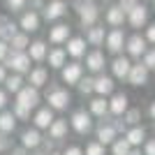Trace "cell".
<instances>
[{"instance_id": "f6af8a7d", "label": "cell", "mask_w": 155, "mask_h": 155, "mask_svg": "<svg viewBox=\"0 0 155 155\" xmlns=\"http://www.w3.org/2000/svg\"><path fill=\"white\" fill-rule=\"evenodd\" d=\"M7 146H9V139H7V134H5V132H0V153H2V150H5Z\"/></svg>"}, {"instance_id": "6da1fadb", "label": "cell", "mask_w": 155, "mask_h": 155, "mask_svg": "<svg viewBox=\"0 0 155 155\" xmlns=\"http://www.w3.org/2000/svg\"><path fill=\"white\" fill-rule=\"evenodd\" d=\"M77 12H79V21H81L84 28L95 26L97 16H100V9H97V5L93 2V0H81V2L77 5Z\"/></svg>"}, {"instance_id": "e575fe53", "label": "cell", "mask_w": 155, "mask_h": 155, "mask_svg": "<svg viewBox=\"0 0 155 155\" xmlns=\"http://www.w3.org/2000/svg\"><path fill=\"white\" fill-rule=\"evenodd\" d=\"M79 91L84 93V95H88V93L95 91V79L86 77V79H79Z\"/></svg>"}, {"instance_id": "4316f807", "label": "cell", "mask_w": 155, "mask_h": 155, "mask_svg": "<svg viewBox=\"0 0 155 155\" xmlns=\"http://www.w3.org/2000/svg\"><path fill=\"white\" fill-rule=\"evenodd\" d=\"M107 111H109V102H107V100H104L102 95H100V97H95V100L91 102V114H93V116L104 118V116H107Z\"/></svg>"}, {"instance_id": "7bdbcfd3", "label": "cell", "mask_w": 155, "mask_h": 155, "mask_svg": "<svg viewBox=\"0 0 155 155\" xmlns=\"http://www.w3.org/2000/svg\"><path fill=\"white\" fill-rule=\"evenodd\" d=\"M7 53H9V44L0 39V60H5V58H7Z\"/></svg>"}, {"instance_id": "ab89813d", "label": "cell", "mask_w": 155, "mask_h": 155, "mask_svg": "<svg viewBox=\"0 0 155 155\" xmlns=\"http://www.w3.org/2000/svg\"><path fill=\"white\" fill-rule=\"evenodd\" d=\"M137 5H139L137 0H118V7H120V9H123L125 14H127V12H132V9H134Z\"/></svg>"}, {"instance_id": "d6986e66", "label": "cell", "mask_w": 155, "mask_h": 155, "mask_svg": "<svg viewBox=\"0 0 155 155\" xmlns=\"http://www.w3.org/2000/svg\"><path fill=\"white\" fill-rule=\"evenodd\" d=\"M67 53L72 58H81L86 53V39L84 37H72L67 39Z\"/></svg>"}, {"instance_id": "44dd1931", "label": "cell", "mask_w": 155, "mask_h": 155, "mask_svg": "<svg viewBox=\"0 0 155 155\" xmlns=\"http://www.w3.org/2000/svg\"><path fill=\"white\" fill-rule=\"evenodd\" d=\"M86 67L91 72H100L104 67V53L102 51H91L86 56Z\"/></svg>"}, {"instance_id": "bcb514c9", "label": "cell", "mask_w": 155, "mask_h": 155, "mask_svg": "<svg viewBox=\"0 0 155 155\" xmlns=\"http://www.w3.org/2000/svg\"><path fill=\"white\" fill-rule=\"evenodd\" d=\"M63 155H84V150L79 148V146H70V148L65 150V153H63Z\"/></svg>"}, {"instance_id": "7a4b0ae2", "label": "cell", "mask_w": 155, "mask_h": 155, "mask_svg": "<svg viewBox=\"0 0 155 155\" xmlns=\"http://www.w3.org/2000/svg\"><path fill=\"white\" fill-rule=\"evenodd\" d=\"M46 102H49V107L56 111H63L67 104L72 102V97L67 91H63V88H51L49 91V95H46Z\"/></svg>"}, {"instance_id": "7402d4cb", "label": "cell", "mask_w": 155, "mask_h": 155, "mask_svg": "<svg viewBox=\"0 0 155 155\" xmlns=\"http://www.w3.org/2000/svg\"><path fill=\"white\" fill-rule=\"evenodd\" d=\"M95 93H97V95H102V97L111 95V93H114V79H111V77L95 79Z\"/></svg>"}, {"instance_id": "d4e9b609", "label": "cell", "mask_w": 155, "mask_h": 155, "mask_svg": "<svg viewBox=\"0 0 155 155\" xmlns=\"http://www.w3.org/2000/svg\"><path fill=\"white\" fill-rule=\"evenodd\" d=\"M65 134H67V123H65V120H56V118H53V123L49 125V137H51L53 141H58V139H63Z\"/></svg>"}, {"instance_id": "ee69618b", "label": "cell", "mask_w": 155, "mask_h": 155, "mask_svg": "<svg viewBox=\"0 0 155 155\" xmlns=\"http://www.w3.org/2000/svg\"><path fill=\"white\" fill-rule=\"evenodd\" d=\"M146 42L155 44V23H153V26H148V30H146Z\"/></svg>"}, {"instance_id": "1f68e13d", "label": "cell", "mask_w": 155, "mask_h": 155, "mask_svg": "<svg viewBox=\"0 0 155 155\" xmlns=\"http://www.w3.org/2000/svg\"><path fill=\"white\" fill-rule=\"evenodd\" d=\"M88 42H91L93 46H100V44H104V28H100V26H91V30H88Z\"/></svg>"}, {"instance_id": "8992f818", "label": "cell", "mask_w": 155, "mask_h": 155, "mask_svg": "<svg viewBox=\"0 0 155 155\" xmlns=\"http://www.w3.org/2000/svg\"><path fill=\"white\" fill-rule=\"evenodd\" d=\"M125 46V35L120 28H114V30L107 35V49H109V53H120Z\"/></svg>"}, {"instance_id": "f546056e", "label": "cell", "mask_w": 155, "mask_h": 155, "mask_svg": "<svg viewBox=\"0 0 155 155\" xmlns=\"http://www.w3.org/2000/svg\"><path fill=\"white\" fill-rule=\"evenodd\" d=\"M125 139L130 141V146H139L146 139V132H143V127H132L125 132Z\"/></svg>"}, {"instance_id": "c3c4849f", "label": "cell", "mask_w": 155, "mask_h": 155, "mask_svg": "<svg viewBox=\"0 0 155 155\" xmlns=\"http://www.w3.org/2000/svg\"><path fill=\"white\" fill-rule=\"evenodd\" d=\"M5 79H7V72H5V67L0 65V84H5Z\"/></svg>"}, {"instance_id": "816d5d0a", "label": "cell", "mask_w": 155, "mask_h": 155, "mask_svg": "<svg viewBox=\"0 0 155 155\" xmlns=\"http://www.w3.org/2000/svg\"><path fill=\"white\" fill-rule=\"evenodd\" d=\"M127 155H141V150H134V148H130V153Z\"/></svg>"}, {"instance_id": "e0dca14e", "label": "cell", "mask_w": 155, "mask_h": 155, "mask_svg": "<svg viewBox=\"0 0 155 155\" xmlns=\"http://www.w3.org/2000/svg\"><path fill=\"white\" fill-rule=\"evenodd\" d=\"M130 67H132V63H130L127 58H120V56L111 63V72H114V77H116V79H127Z\"/></svg>"}, {"instance_id": "603a6c76", "label": "cell", "mask_w": 155, "mask_h": 155, "mask_svg": "<svg viewBox=\"0 0 155 155\" xmlns=\"http://www.w3.org/2000/svg\"><path fill=\"white\" fill-rule=\"evenodd\" d=\"M14 127H16V116L12 111H0V132L9 134L14 132Z\"/></svg>"}, {"instance_id": "30bf717a", "label": "cell", "mask_w": 155, "mask_h": 155, "mask_svg": "<svg viewBox=\"0 0 155 155\" xmlns=\"http://www.w3.org/2000/svg\"><path fill=\"white\" fill-rule=\"evenodd\" d=\"M109 111L114 116H123L127 111V95L125 93H114L109 100Z\"/></svg>"}, {"instance_id": "9a60e30c", "label": "cell", "mask_w": 155, "mask_h": 155, "mask_svg": "<svg viewBox=\"0 0 155 155\" xmlns=\"http://www.w3.org/2000/svg\"><path fill=\"white\" fill-rule=\"evenodd\" d=\"M116 132L118 130L114 127V123H102L100 127H97V141L100 143H114V139H116Z\"/></svg>"}, {"instance_id": "4fadbf2b", "label": "cell", "mask_w": 155, "mask_h": 155, "mask_svg": "<svg viewBox=\"0 0 155 155\" xmlns=\"http://www.w3.org/2000/svg\"><path fill=\"white\" fill-rule=\"evenodd\" d=\"M81 74H84V67L79 63H70L63 67V81L65 84H79Z\"/></svg>"}, {"instance_id": "74e56055", "label": "cell", "mask_w": 155, "mask_h": 155, "mask_svg": "<svg viewBox=\"0 0 155 155\" xmlns=\"http://www.w3.org/2000/svg\"><path fill=\"white\" fill-rule=\"evenodd\" d=\"M139 118H141L139 109H130V111H125V123H130V125H137V123H139Z\"/></svg>"}, {"instance_id": "83f0119b", "label": "cell", "mask_w": 155, "mask_h": 155, "mask_svg": "<svg viewBox=\"0 0 155 155\" xmlns=\"http://www.w3.org/2000/svg\"><path fill=\"white\" fill-rule=\"evenodd\" d=\"M30 86H35V88H42V86L46 84V79H49V74H46L44 67H37V70H32L30 72Z\"/></svg>"}, {"instance_id": "5bb4252c", "label": "cell", "mask_w": 155, "mask_h": 155, "mask_svg": "<svg viewBox=\"0 0 155 155\" xmlns=\"http://www.w3.org/2000/svg\"><path fill=\"white\" fill-rule=\"evenodd\" d=\"M125 16H127V14H125L118 5H111L109 9H107V16H104V19H107V23H109V26L120 28V26L125 23Z\"/></svg>"}, {"instance_id": "60d3db41", "label": "cell", "mask_w": 155, "mask_h": 155, "mask_svg": "<svg viewBox=\"0 0 155 155\" xmlns=\"http://www.w3.org/2000/svg\"><path fill=\"white\" fill-rule=\"evenodd\" d=\"M7 7L12 9V12H21L23 7H26V0H5Z\"/></svg>"}, {"instance_id": "cb8c5ba5", "label": "cell", "mask_w": 155, "mask_h": 155, "mask_svg": "<svg viewBox=\"0 0 155 155\" xmlns=\"http://www.w3.org/2000/svg\"><path fill=\"white\" fill-rule=\"evenodd\" d=\"M28 56H30V60H44L46 58V44L44 42H32V44H28Z\"/></svg>"}, {"instance_id": "9c48e42d", "label": "cell", "mask_w": 155, "mask_h": 155, "mask_svg": "<svg viewBox=\"0 0 155 155\" xmlns=\"http://www.w3.org/2000/svg\"><path fill=\"white\" fill-rule=\"evenodd\" d=\"M127 21H130V26L132 28H141L148 23V9L143 5H137L132 12H127Z\"/></svg>"}, {"instance_id": "2e32d148", "label": "cell", "mask_w": 155, "mask_h": 155, "mask_svg": "<svg viewBox=\"0 0 155 155\" xmlns=\"http://www.w3.org/2000/svg\"><path fill=\"white\" fill-rule=\"evenodd\" d=\"M53 123V109L46 107V109H39L35 114V127L37 130H49V125Z\"/></svg>"}, {"instance_id": "b9f144b4", "label": "cell", "mask_w": 155, "mask_h": 155, "mask_svg": "<svg viewBox=\"0 0 155 155\" xmlns=\"http://www.w3.org/2000/svg\"><path fill=\"white\" fill-rule=\"evenodd\" d=\"M143 155H155V139H148V141H146V148H143Z\"/></svg>"}, {"instance_id": "836d02e7", "label": "cell", "mask_w": 155, "mask_h": 155, "mask_svg": "<svg viewBox=\"0 0 155 155\" xmlns=\"http://www.w3.org/2000/svg\"><path fill=\"white\" fill-rule=\"evenodd\" d=\"M130 148H132V146H130L127 139H114V146H111L114 155H127Z\"/></svg>"}, {"instance_id": "52a82bcc", "label": "cell", "mask_w": 155, "mask_h": 155, "mask_svg": "<svg viewBox=\"0 0 155 155\" xmlns=\"http://www.w3.org/2000/svg\"><path fill=\"white\" fill-rule=\"evenodd\" d=\"M127 81L132 86H143L146 81H148V67H146L143 63L132 65V67H130V74H127Z\"/></svg>"}, {"instance_id": "ac0fdd59", "label": "cell", "mask_w": 155, "mask_h": 155, "mask_svg": "<svg viewBox=\"0 0 155 155\" xmlns=\"http://www.w3.org/2000/svg\"><path fill=\"white\" fill-rule=\"evenodd\" d=\"M49 39H51L53 44H63L70 39V26H65V23H58V26H53L51 32H49Z\"/></svg>"}, {"instance_id": "d6a6232c", "label": "cell", "mask_w": 155, "mask_h": 155, "mask_svg": "<svg viewBox=\"0 0 155 155\" xmlns=\"http://www.w3.org/2000/svg\"><path fill=\"white\" fill-rule=\"evenodd\" d=\"M5 86L9 93H19L21 88H23V79H21V74H14V77H7L5 79Z\"/></svg>"}, {"instance_id": "8d00e7d4", "label": "cell", "mask_w": 155, "mask_h": 155, "mask_svg": "<svg viewBox=\"0 0 155 155\" xmlns=\"http://www.w3.org/2000/svg\"><path fill=\"white\" fill-rule=\"evenodd\" d=\"M12 114L16 118H21V120H28V118H30V109H28V107H21V104H14Z\"/></svg>"}, {"instance_id": "f1b7e54d", "label": "cell", "mask_w": 155, "mask_h": 155, "mask_svg": "<svg viewBox=\"0 0 155 155\" xmlns=\"http://www.w3.org/2000/svg\"><path fill=\"white\" fill-rule=\"evenodd\" d=\"M14 35H16V23H9V21L0 19V39H2V42H9Z\"/></svg>"}, {"instance_id": "484cf974", "label": "cell", "mask_w": 155, "mask_h": 155, "mask_svg": "<svg viewBox=\"0 0 155 155\" xmlns=\"http://www.w3.org/2000/svg\"><path fill=\"white\" fill-rule=\"evenodd\" d=\"M46 58H49V65H51V67H56V70H58V67H63V65H65L67 51L58 46V49H53V51H49V53H46Z\"/></svg>"}, {"instance_id": "5b68a950", "label": "cell", "mask_w": 155, "mask_h": 155, "mask_svg": "<svg viewBox=\"0 0 155 155\" xmlns=\"http://www.w3.org/2000/svg\"><path fill=\"white\" fill-rule=\"evenodd\" d=\"M7 67H12L16 74H23V72L30 70V56L23 51H14L9 58H7Z\"/></svg>"}, {"instance_id": "ffe728a7", "label": "cell", "mask_w": 155, "mask_h": 155, "mask_svg": "<svg viewBox=\"0 0 155 155\" xmlns=\"http://www.w3.org/2000/svg\"><path fill=\"white\" fill-rule=\"evenodd\" d=\"M39 143H42V137H39L37 130H26L21 134V146L23 148H37Z\"/></svg>"}, {"instance_id": "277c9868", "label": "cell", "mask_w": 155, "mask_h": 155, "mask_svg": "<svg viewBox=\"0 0 155 155\" xmlns=\"http://www.w3.org/2000/svg\"><path fill=\"white\" fill-rule=\"evenodd\" d=\"M70 123H72V127H74L77 134H88L93 130V118H91V114H86V111H74Z\"/></svg>"}, {"instance_id": "3957f363", "label": "cell", "mask_w": 155, "mask_h": 155, "mask_svg": "<svg viewBox=\"0 0 155 155\" xmlns=\"http://www.w3.org/2000/svg\"><path fill=\"white\" fill-rule=\"evenodd\" d=\"M16 104L28 107V109L37 107V104H39V91L35 88V86H23V88L16 93Z\"/></svg>"}, {"instance_id": "ba28073f", "label": "cell", "mask_w": 155, "mask_h": 155, "mask_svg": "<svg viewBox=\"0 0 155 155\" xmlns=\"http://www.w3.org/2000/svg\"><path fill=\"white\" fill-rule=\"evenodd\" d=\"M125 49H127L130 56L141 58L143 53H146V37H141V35H132V37L125 42Z\"/></svg>"}, {"instance_id": "7dc6e473", "label": "cell", "mask_w": 155, "mask_h": 155, "mask_svg": "<svg viewBox=\"0 0 155 155\" xmlns=\"http://www.w3.org/2000/svg\"><path fill=\"white\" fill-rule=\"evenodd\" d=\"M5 104H7V95H5V91H0V111L5 109Z\"/></svg>"}, {"instance_id": "f5cc1de1", "label": "cell", "mask_w": 155, "mask_h": 155, "mask_svg": "<svg viewBox=\"0 0 155 155\" xmlns=\"http://www.w3.org/2000/svg\"><path fill=\"white\" fill-rule=\"evenodd\" d=\"M46 155H60V153H46Z\"/></svg>"}, {"instance_id": "d590c367", "label": "cell", "mask_w": 155, "mask_h": 155, "mask_svg": "<svg viewBox=\"0 0 155 155\" xmlns=\"http://www.w3.org/2000/svg\"><path fill=\"white\" fill-rule=\"evenodd\" d=\"M84 155H104V143L100 141H91L86 146V153Z\"/></svg>"}, {"instance_id": "f907efd6", "label": "cell", "mask_w": 155, "mask_h": 155, "mask_svg": "<svg viewBox=\"0 0 155 155\" xmlns=\"http://www.w3.org/2000/svg\"><path fill=\"white\" fill-rule=\"evenodd\" d=\"M148 114H150V118H153V120H155V102L150 104V111H148Z\"/></svg>"}, {"instance_id": "8fae6325", "label": "cell", "mask_w": 155, "mask_h": 155, "mask_svg": "<svg viewBox=\"0 0 155 155\" xmlns=\"http://www.w3.org/2000/svg\"><path fill=\"white\" fill-rule=\"evenodd\" d=\"M65 12H67V5H65L63 0H51V2L44 7V19L46 21H56V19H60Z\"/></svg>"}, {"instance_id": "f35d334b", "label": "cell", "mask_w": 155, "mask_h": 155, "mask_svg": "<svg viewBox=\"0 0 155 155\" xmlns=\"http://www.w3.org/2000/svg\"><path fill=\"white\" fill-rule=\"evenodd\" d=\"M143 65H146L148 70H155V49H150V51L143 53Z\"/></svg>"}, {"instance_id": "7c38bea8", "label": "cell", "mask_w": 155, "mask_h": 155, "mask_svg": "<svg viewBox=\"0 0 155 155\" xmlns=\"http://www.w3.org/2000/svg\"><path fill=\"white\" fill-rule=\"evenodd\" d=\"M19 26H21V30L23 32H37L39 30V14L37 12H26L23 16H21V21H19Z\"/></svg>"}, {"instance_id": "681fc988", "label": "cell", "mask_w": 155, "mask_h": 155, "mask_svg": "<svg viewBox=\"0 0 155 155\" xmlns=\"http://www.w3.org/2000/svg\"><path fill=\"white\" fill-rule=\"evenodd\" d=\"M26 150H28V148H23V146H21V148H14L12 155H26Z\"/></svg>"}, {"instance_id": "4dcf8cb0", "label": "cell", "mask_w": 155, "mask_h": 155, "mask_svg": "<svg viewBox=\"0 0 155 155\" xmlns=\"http://www.w3.org/2000/svg\"><path fill=\"white\" fill-rule=\"evenodd\" d=\"M7 44L12 46L14 51H23V49L30 44V42H28V32H16V35H14V37L7 42Z\"/></svg>"}]
</instances>
